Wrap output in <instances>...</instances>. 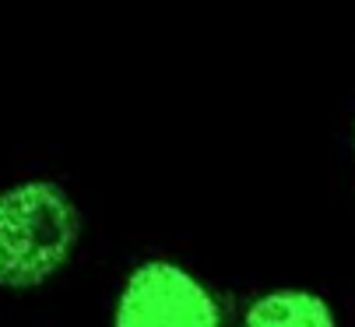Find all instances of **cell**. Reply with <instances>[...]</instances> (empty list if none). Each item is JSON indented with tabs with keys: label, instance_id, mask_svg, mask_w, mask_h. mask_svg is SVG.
Segmentation results:
<instances>
[{
	"label": "cell",
	"instance_id": "cell-1",
	"mask_svg": "<svg viewBox=\"0 0 355 327\" xmlns=\"http://www.w3.org/2000/svg\"><path fill=\"white\" fill-rule=\"evenodd\" d=\"M85 218L57 180H21L0 190V289L25 292L57 278L74 257Z\"/></svg>",
	"mask_w": 355,
	"mask_h": 327
},
{
	"label": "cell",
	"instance_id": "cell-2",
	"mask_svg": "<svg viewBox=\"0 0 355 327\" xmlns=\"http://www.w3.org/2000/svg\"><path fill=\"white\" fill-rule=\"evenodd\" d=\"M113 327H218V303L187 267L144 260L116 296Z\"/></svg>",
	"mask_w": 355,
	"mask_h": 327
},
{
	"label": "cell",
	"instance_id": "cell-3",
	"mask_svg": "<svg viewBox=\"0 0 355 327\" xmlns=\"http://www.w3.org/2000/svg\"><path fill=\"white\" fill-rule=\"evenodd\" d=\"M243 327H338V320L324 296L306 289H278L250 303Z\"/></svg>",
	"mask_w": 355,
	"mask_h": 327
}]
</instances>
